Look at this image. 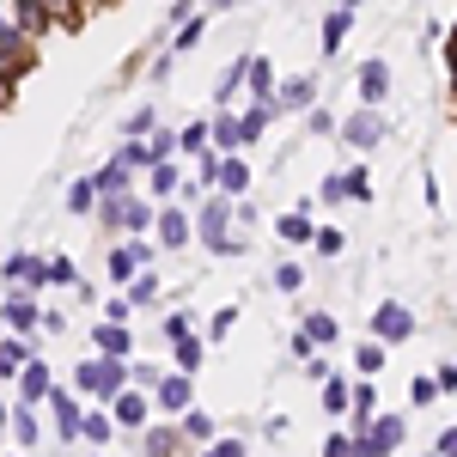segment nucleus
<instances>
[{"label": "nucleus", "instance_id": "obj_24", "mask_svg": "<svg viewBox=\"0 0 457 457\" xmlns=\"http://www.w3.org/2000/svg\"><path fill=\"white\" fill-rule=\"evenodd\" d=\"M177 189H183L177 159H165V165H153V171H146V195H159V208H165V202H177Z\"/></svg>", "mask_w": 457, "mask_h": 457}, {"label": "nucleus", "instance_id": "obj_22", "mask_svg": "<svg viewBox=\"0 0 457 457\" xmlns=\"http://www.w3.org/2000/svg\"><path fill=\"white\" fill-rule=\"evenodd\" d=\"M275 232H281L287 245H312V238H317V220H312V202H305V208H293V213H281V220H275Z\"/></svg>", "mask_w": 457, "mask_h": 457}, {"label": "nucleus", "instance_id": "obj_23", "mask_svg": "<svg viewBox=\"0 0 457 457\" xmlns=\"http://www.w3.org/2000/svg\"><path fill=\"white\" fill-rule=\"evenodd\" d=\"M98 189H104V195H122V189H135V165H129L122 153H110L104 165H98Z\"/></svg>", "mask_w": 457, "mask_h": 457}, {"label": "nucleus", "instance_id": "obj_45", "mask_svg": "<svg viewBox=\"0 0 457 457\" xmlns=\"http://www.w3.org/2000/svg\"><path fill=\"white\" fill-rule=\"evenodd\" d=\"M232 323H238V305H220V312L208 317V348H213V342H226V336H232Z\"/></svg>", "mask_w": 457, "mask_h": 457}, {"label": "nucleus", "instance_id": "obj_31", "mask_svg": "<svg viewBox=\"0 0 457 457\" xmlns=\"http://www.w3.org/2000/svg\"><path fill=\"white\" fill-rule=\"evenodd\" d=\"M153 135H159V110L153 104H135L122 116V141H153Z\"/></svg>", "mask_w": 457, "mask_h": 457}, {"label": "nucleus", "instance_id": "obj_35", "mask_svg": "<svg viewBox=\"0 0 457 457\" xmlns=\"http://www.w3.org/2000/svg\"><path fill=\"white\" fill-rule=\"evenodd\" d=\"M353 372H360V378H378V372H385V342H378V336H372V342H353Z\"/></svg>", "mask_w": 457, "mask_h": 457}, {"label": "nucleus", "instance_id": "obj_13", "mask_svg": "<svg viewBox=\"0 0 457 457\" xmlns=\"http://www.w3.org/2000/svg\"><path fill=\"white\" fill-rule=\"evenodd\" d=\"M12 390H19V403H25V409H37V403H49V390H55V372H49V360L37 353L31 366H25V372L12 378Z\"/></svg>", "mask_w": 457, "mask_h": 457}, {"label": "nucleus", "instance_id": "obj_28", "mask_svg": "<svg viewBox=\"0 0 457 457\" xmlns=\"http://www.w3.org/2000/svg\"><path fill=\"white\" fill-rule=\"evenodd\" d=\"M122 293H129V299H135V312H153V305H159V299H165V281H159V275H153V269H141V275H135V281L122 287Z\"/></svg>", "mask_w": 457, "mask_h": 457}, {"label": "nucleus", "instance_id": "obj_41", "mask_svg": "<svg viewBox=\"0 0 457 457\" xmlns=\"http://www.w3.org/2000/svg\"><path fill=\"white\" fill-rule=\"evenodd\" d=\"M129 195H135V189H122V195H104V202H98V213H92V220H98V226H104V232H122V202H129Z\"/></svg>", "mask_w": 457, "mask_h": 457}, {"label": "nucleus", "instance_id": "obj_12", "mask_svg": "<svg viewBox=\"0 0 457 457\" xmlns=\"http://www.w3.org/2000/svg\"><path fill=\"white\" fill-rule=\"evenodd\" d=\"M110 415H116V427H122V433H135V439H141V433H146V415H153V396L129 385L116 403H110Z\"/></svg>", "mask_w": 457, "mask_h": 457}, {"label": "nucleus", "instance_id": "obj_16", "mask_svg": "<svg viewBox=\"0 0 457 457\" xmlns=\"http://www.w3.org/2000/svg\"><path fill=\"white\" fill-rule=\"evenodd\" d=\"M353 86H360V104H385L390 98V68L385 62H378V55H372V62H360V73H353Z\"/></svg>", "mask_w": 457, "mask_h": 457}, {"label": "nucleus", "instance_id": "obj_42", "mask_svg": "<svg viewBox=\"0 0 457 457\" xmlns=\"http://www.w3.org/2000/svg\"><path fill=\"white\" fill-rule=\"evenodd\" d=\"M439 396H445V390H439V378H433V372H415V378H409V403H415V409L439 403Z\"/></svg>", "mask_w": 457, "mask_h": 457}, {"label": "nucleus", "instance_id": "obj_62", "mask_svg": "<svg viewBox=\"0 0 457 457\" xmlns=\"http://www.w3.org/2000/svg\"><path fill=\"white\" fill-rule=\"evenodd\" d=\"M6 457H19V452H6Z\"/></svg>", "mask_w": 457, "mask_h": 457}, {"label": "nucleus", "instance_id": "obj_49", "mask_svg": "<svg viewBox=\"0 0 457 457\" xmlns=\"http://www.w3.org/2000/svg\"><path fill=\"white\" fill-rule=\"evenodd\" d=\"M348 202H372V177H366V165H348Z\"/></svg>", "mask_w": 457, "mask_h": 457}, {"label": "nucleus", "instance_id": "obj_29", "mask_svg": "<svg viewBox=\"0 0 457 457\" xmlns=\"http://www.w3.org/2000/svg\"><path fill=\"white\" fill-rule=\"evenodd\" d=\"M348 31H353V12H348V6H336V12L323 19V55H329V62L342 55V43H348Z\"/></svg>", "mask_w": 457, "mask_h": 457}, {"label": "nucleus", "instance_id": "obj_56", "mask_svg": "<svg viewBox=\"0 0 457 457\" xmlns=\"http://www.w3.org/2000/svg\"><path fill=\"white\" fill-rule=\"evenodd\" d=\"M68 329V312H55V305H43V336H62Z\"/></svg>", "mask_w": 457, "mask_h": 457}, {"label": "nucleus", "instance_id": "obj_9", "mask_svg": "<svg viewBox=\"0 0 457 457\" xmlns=\"http://www.w3.org/2000/svg\"><path fill=\"white\" fill-rule=\"evenodd\" d=\"M0 281L43 293V287H49V256H31V250H6V262H0Z\"/></svg>", "mask_w": 457, "mask_h": 457}, {"label": "nucleus", "instance_id": "obj_51", "mask_svg": "<svg viewBox=\"0 0 457 457\" xmlns=\"http://www.w3.org/2000/svg\"><path fill=\"white\" fill-rule=\"evenodd\" d=\"M305 129H312V135H342V122H336V116H329L323 104H317V110H305Z\"/></svg>", "mask_w": 457, "mask_h": 457}, {"label": "nucleus", "instance_id": "obj_26", "mask_svg": "<svg viewBox=\"0 0 457 457\" xmlns=\"http://www.w3.org/2000/svg\"><path fill=\"white\" fill-rule=\"evenodd\" d=\"M153 220H159V208H153V202H141V195H129V202H122V238L153 232Z\"/></svg>", "mask_w": 457, "mask_h": 457}, {"label": "nucleus", "instance_id": "obj_61", "mask_svg": "<svg viewBox=\"0 0 457 457\" xmlns=\"http://www.w3.org/2000/svg\"><path fill=\"white\" fill-rule=\"evenodd\" d=\"M427 457H439V452H427Z\"/></svg>", "mask_w": 457, "mask_h": 457}, {"label": "nucleus", "instance_id": "obj_17", "mask_svg": "<svg viewBox=\"0 0 457 457\" xmlns=\"http://www.w3.org/2000/svg\"><path fill=\"white\" fill-rule=\"evenodd\" d=\"M31 360H37V336H12L6 329V342H0V378H19Z\"/></svg>", "mask_w": 457, "mask_h": 457}, {"label": "nucleus", "instance_id": "obj_27", "mask_svg": "<svg viewBox=\"0 0 457 457\" xmlns=\"http://www.w3.org/2000/svg\"><path fill=\"white\" fill-rule=\"evenodd\" d=\"M177 433H183L189 445H213V439H220V433H213V415H208V409H183V415H177Z\"/></svg>", "mask_w": 457, "mask_h": 457}, {"label": "nucleus", "instance_id": "obj_11", "mask_svg": "<svg viewBox=\"0 0 457 457\" xmlns=\"http://www.w3.org/2000/svg\"><path fill=\"white\" fill-rule=\"evenodd\" d=\"M275 110H281V116H305V110H317V79L312 73L281 79V86H275Z\"/></svg>", "mask_w": 457, "mask_h": 457}, {"label": "nucleus", "instance_id": "obj_20", "mask_svg": "<svg viewBox=\"0 0 457 457\" xmlns=\"http://www.w3.org/2000/svg\"><path fill=\"white\" fill-rule=\"evenodd\" d=\"M165 348H171L177 372H202V360H208V336H195V329H189V336H177V342H165Z\"/></svg>", "mask_w": 457, "mask_h": 457}, {"label": "nucleus", "instance_id": "obj_15", "mask_svg": "<svg viewBox=\"0 0 457 457\" xmlns=\"http://www.w3.org/2000/svg\"><path fill=\"white\" fill-rule=\"evenodd\" d=\"M92 353L135 360V329H129V323H92Z\"/></svg>", "mask_w": 457, "mask_h": 457}, {"label": "nucleus", "instance_id": "obj_46", "mask_svg": "<svg viewBox=\"0 0 457 457\" xmlns=\"http://www.w3.org/2000/svg\"><path fill=\"white\" fill-rule=\"evenodd\" d=\"M49 287H68V293L79 287V269H73L68 256H49Z\"/></svg>", "mask_w": 457, "mask_h": 457}, {"label": "nucleus", "instance_id": "obj_53", "mask_svg": "<svg viewBox=\"0 0 457 457\" xmlns=\"http://www.w3.org/2000/svg\"><path fill=\"white\" fill-rule=\"evenodd\" d=\"M195 323H189V312H165V342H177V336H189Z\"/></svg>", "mask_w": 457, "mask_h": 457}, {"label": "nucleus", "instance_id": "obj_30", "mask_svg": "<svg viewBox=\"0 0 457 457\" xmlns=\"http://www.w3.org/2000/svg\"><path fill=\"white\" fill-rule=\"evenodd\" d=\"M141 452H146V457H177V452H183V433H177V421H171V427H146V433H141Z\"/></svg>", "mask_w": 457, "mask_h": 457}, {"label": "nucleus", "instance_id": "obj_5", "mask_svg": "<svg viewBox=\"0 0 457 457\" xmlns=\"http://www.w3.org/2000/svg\"><path fill=\"white\" fill-rule=\"evenodd\" d=\"M0 323H6L12 336H37V329H43V305H37L31 287H12V293L0 299Z\"/></svg>", "mask_w": 457, "mask_h": 457}, {"label": "nucleus", "instance_id": "obj_57", "mask_svg": "<svg viewBox=\"0 0 457 457\" xmlns=\"http://www.w3.org/2000/svg\"><path fill=\"white\" fill-rule=\"evenodd\" d=\"M433 452H439V457H457V427H445V433H439V445H433Z\"/></svg>", "mask_w": 457, "mask_h": 457}, {"label": "nucleus", "instance_id": "obj_40", "mask_svg": "<svg viewBox=\"0 0 457 457\" xmlns=\"http://www.w3.org/2000/svg\"><path fill=\"white\" fill-rule=\"evenodd\" d=\"M245 92H250V98H269V104H275V68H269L262 55L250 62V86H245Z\"/></svg>", "mask_w": 457, "mask_h": 457}, {"label": "nucleus", "instance_id": "obj_58", "mask_svg": "<svg viewBox=\"0 0 457 457\" xmlns=\"http://www.w3.org/2000/svg\"><path fill=\"white\" fill-rule=\"evenodd\" d=\"M433 378H439V390H457V366H439Z\"/></svg>", "mask_w": 457, "mask_h": 457}, {"label": "nucleus", "instance_id": "obj_52", "mask_svg": "<svg viewBox=\"0 0 457 457\" xmlns=\"http://www.w3.org/2000/svg\"><path fill=\"white\" fill-rule=\"evenodd\" d=\"M171 68H177V49L165 43V49H159V55L146 62V73H153V79H171Z\"/></svg>", "mask_w": 457, "mask_h": 457}, {"label": "nucleus", "instance_id": "obj_59", "mask_svg": "<svg viewBox=\"0 0 457 457\" xmlns=\"http://www.w3.org/2000/svg\"><path fill=\"white\" fill-rule=\"evenodd\" d=\"M208 12H232V6H245V0H202Z\"/></svg>", "mask_w": 457, "mask_h": 457}, {"label": "nucleus", "instance_id": "obj_50", "mask_svg": "<svg viewBox=\"0 0 457 457\" xmlns=\"http://www.w3.org/2000/svg\"><path fill=\"white\" fill-rule=\"evenodd\" d=\"M129 317H135V299H129V293H110L104 299V323H129Z\"/></svg>", "mask_w": 457, "mask_h": 457}, {"label": "nucleus", "instance_id": "obj_3", "mask_svg": "<svg viewBox=\"0 0 457 457\" xmlns=\"http://www.w3.org/2000/svg\"><path fill=\"white\" fill-rule=\"evenodd\" d=\"M43 409H49V421H55V439H62V445H79V421H86V396H79L73 385H55Z\"/></svg>", "mask_w": 457, "mask_h": 457}, {"label": "nucleus", "instance_id": "obj_60", "mask_svg": "<svg viewBox=\"0 0 457 457\" xmlns=\"http://www.w3.org/2000/svg\"><path fill=\"white\" fill-rule=\"evenodd\" d=\"M79 457H104V452H92V445H86V452H79Z\"/></svg>", "mask_w": 457, "mask_h": 457}, {"label": "nucleus", "instance_id": "obj_21", "mask_svg": "<svg viewBox=\"0 0 457 457\" xmlns=\"http://www.w3.org/2000/svg\"><path fill=\"white\" fill-rule=\"evenodd\" d=\"M275 116H281V110L269 104V98H250V110H245V116H238V135H245V146H256V141H262Z\"/></svg>", "mask_w": 457, "mask_h": 457}, {"label": "nucleus", "instance_id": "obj_34", "mask_svg": "<svg viewBox=\"0 0 457 457\" xmlns=\"http://www.w3.org/2000/svg\"><path fill=\"white\" fill-rule=\"evenodd\" d=\"M245 135H238V116L232 110H213V153H238Z\"/></svg>", "mask_w": 457, "mask_h": 457}, {"label": "nucleus", "instance_id": "obj_19", "mask_svg": "<svg viewBox=\"0 0 457 457\" xmlns=\"http://www.w3.org/2000/svg\"><path fill=\"white\" fill-rule=\"evenodd\" d=\"M213 195H226V202H245L250 195V165L245 153H226V165H220V189Z\"/></svg>", "mask_w": 457, "mask_h": 457}, {"label": "nucleus", "instance_id": "obj_8", "mask_svg": "<svg viewBox=\"0 0 457 457\" xmlns=\"http://www.w3.org/2000/svg\"><path fill=\"white\" fill-rule=\"evenodd\" d=\"M189 238H195V213L183 208V202H165L159 220H153V245L159 250H183Z\"/></svg>", "mask_w": 457, "mask_h": 457}, {"label": "nucleus", "instance_id": "obj_44", "mask_svg": "<svg viewBox=\"0 0 457 457\" xmlns=\"http://www.w3.org/2000/svg\"><path fill=\"white\" fill-rule=\"evenodd\" d=\"M312 250H317V256H323V262H329V256H342V250H348V238H342V232H336V226H317Z\"/></svg>", "mask_w": 457, "mask_h": 457}, {"label": "nucleus", "instance_id": "obj_48", "mask_svg": "<svg viewBox=\"0 0 457 457\" xmlns=\"http://www.w3.org/2000/svg\"><path fill=\"white\" fill-rule=\"evenodd\" d=\"M159 378H165L159 366H146V360H129V385H135V390H153Z\"/></svg>", "mask_w": 457, "mask_h": 457}, {"label": "nucleus", "instance_id": "obj_6", "mask_svg": "<svg viewBox=\"0 0 457 457\" xmlns=\"http://www.w3.org/2000/svg\"><path fill=\"white\" fill-rule=\"evenodd\" d=\"M372 336H378L385 348L409 342V336H415V312H409L403 299H378V305H372Z\"/></svg>", "mask_w": 457, "mask_h": 457}, {"label": "nucleus", "instance_id": "obj_47", "mask_svg": "<svg viewBox=\"0 0 457 457\" xmlns=\"http://www.w3.org/2000/svg\"><path fill=\"white\" fill-rule=\"evenodd\" d=\"M305 287V269L299 262H275V293H299Z\"/></svg>", "mask_w": 457, "mask_h": 457}, {"label": "nucleus", "instance_id": "obj_18", "mask_svg": "<svg viewBox=\"0 0 457 457\" xmlns=\"http://www.w3.org/2000/svg\"><path fill=\"white\" fill-rule=\"evenodd\" d=\"M98 202H104L98 171H86V177H73V183H68V202H62V208H68L73 220H86V213H98Z\"/></svg>", "mask_w": 457, "mask_h": 457}, {"label": "nucleus", "instance_id": "obj_1", "mask_svg": "<svg viewBox=\"0 0 457 457\" xmlns=\"http://www.w3.org/2000/svg\"><path fill=\"white\" fill-rule=\"evenodd\" d=\"M232 213H238V202H226V195H202L195 202V238H202L208 256H238L245 250V238L232 232Z\"/></svg>", "mask_w": 457, "mask_h": 457}, {"label": "nucleus", "instance_id": "obj_7", "mask_svg": "<svg viewBox=\"0 0 457 457\" xmlns=\"http://www.w3.org/2000/svg\"><path fill=\"white\" fill-rule=\"evenodd\" d=\"M153 409H159V415H183V409H195V372H165V378H159V385H153Z\"/></svg>", "mask_w": 457, "mask_h": 457}, {"label": "nucleus", "instance_id": "obj_2", "mask_svg": "<svg viewBox=\"0 0 457 457\" xmlns=\"http://www.w3.org/2000/svg\"><path fill=\"white\" fill-rule=\"evenodd\" d=\"M73 390H79L86 403H116V396L129 390V360H110V353H86V360L73 366Z\"/></svg>", "mask_w": 457, "mask_h": 457}, {"label": "nucleus", "instance_id": "obj_63", "mask_svg": "<svg viewBox=\"0 0 457 457\" xmlns=\"http://www.w3.org/2000/svg\"><path fill=\"white\" fill-rule=\"evenodd\" d=\"M202 457H213V452H202Z\"/></svg>", "mask_w": 457, "mask_h": 457}, {"label": "nucleus", "instance_id": "obj_43", "mask_svg": "<svg viewBox=\"0 0 457 457\" xmlns=\"http://www.w3.org/2000/svg\"><path fill=\"white\" fill-rule=\"evenodd\" d=\"M220 165H226V153H213V146H208V153H202V159H195V183H202L208 195H213V189H220Z\"/></svg>", "mask_w": 457, "mask_h": 457}, {"label": "nucleus", "instance_id": "obj_25", "mask_svg": "<svg viewBox=\"0 0 457 457\" xmlns=\"http://www.w3.org/2000/svg\"><path fill=\"white\" fill-rule=\"evenodd\" d=\"M104 269H110V281H116V287H129L135 275H141V256H135V245H129V238H122V245H110Z\"/></svg>", "mask_w": 457, "mask_h": 457}, {"label": "nucleus", "instance_id": "obj_14", "mask_svg": "<svg viewBox=\"0 0 457 457\" xmlns=\"http://www.w3.org/2000/svg\"><path fill=\"white\" fill-rule=\"evenodd\" d=\"M116 433H122V427H116V415H110V403H86V421H79V445L104 452Z\"/></svg>", "mask_w": 457, "mask_h": 457}, {"label": "nucleus", "instance_id": "obj_54", "mask_svg": "<svg viewBox=\"0 0 457 457\" xmlns=\"http://www.w3.org/2000/svg\"><path fill=\"white\" fill-rule=\"evenodd\" d=\"M323 457H353V433H329L323 439Z\"/></svg>", "mask_w": 457, "mask_h": 457}, {"label": "nucleus", "instance_id": "obj_4", "mask_svg": "<svg viewBox=\"0 0 457 457\" xmlns=\"http://www.w3.org/2000/svg\"><path fill=\"white\" fill-rule=\"evenodd\" d=\"M385 135H390V122H385V110H372V104H360L348 122H342V141H348L353 153H378Z\"/></svg>", "mask_w": 457, "mask_h": 457}, {"label": "nucleus", "instance_id": "obj_37", "mask_svg": "<svg viewBox=\"0 0 457 457\" xmlns=\"http://www.w3.org/2000/svg\"><path fill=\"white\" fill-rule=\"evenodd\" d=\"M177 141H183L189 159H202V153L213 146V116H208V122H183V129H177Z\"/></svg>", "mask_w": 457, "mask_h": 457}, {"label": "nucleus", "instance_id": "obj_33", "mask_svg": "<svg viewBox=\"0 0 457 457\" xmlns=\"http://www.w3.org/2000/svg\"><path fill=\"white\" fill-rule=\"evenodd\" d=\"M299 329L312 336L317 348H336V342H342V323H336L329 312H305V323H299Z\"/></svg>", "mask_w": 457, "mask_h": 457}, {"label": "nucleus", "instance_id": "obj_55", "mask_svg": "<svg viewBox=\"0 0 457 457\" xmlns=\"http://www.w3.org/2000/svg\"><path fill=\"white\" fill-rule=\"evenodd\" d=\"M208 452L213 457H250V445H245V439H213Z\"/></svg>", "mask_w": 457, "mask_h": 457}, {"label": "nucleus", "instance_id": "obj_32", "mask_svg": "<svg viewBox=\"0 0 457 457\" xmlns=\"http://www.w3.org/2000/svg\"><path fill=\"white\" fill-rule=\"evenodd\" d=\"M348 415H353V433L378 415V385H372V378H353V409H348Z\"/></svg>", "mask_w": 457, "mask_h": 457}, {"label": "nucleus", "instance_id": "obj_39", "mask_svg": "<svg viewBox=\"0 0 457 457\" xmlns=\"http://www.w3.org/2000/svg\"><path fill=\"white\" fill-rule=\"evenodd\" d=\"M202 37H208V12H195V19H183V25H177V37H171V49H177V55H189V49H195Z\"/></svg>", "mask_w": 457, "mask_h": 457}, {"label": "nucleus", "instance_id": "obj_38", "mask_svg": "<svg viewBox=\"0 0 457 457\" xmlns=\"http://www.w3.org/2000/svg\"><path fill=\"white\" fill-rule=\"evenodd\" d=\"M37 439H43V433H37V409H25V403H12V445H25V452H31Z\"/></svg>", "mask_w": 457, "mask_h": 457}, {"label": "nucleus", "instance_id": "obj_10", "mask_svg": "<svg viewBox=\"0 0 457 457\" xmlns=\"http://www.w3.org/2000/svg\"><path fill=\"white\" fill-rule=\"evenodd\" d=\"M250 62H256V55H250V49H238V55L220 68V79H213V98H208L213 110H232V104H238V92L250 86Z\"/></svg>", "mask_w": 457, "mask_h": 457}, {"label": "nucleus", "instance_id": "obj_36", "mask_svg": "<svg viewBox=\"0 0 457 457\" xmlns=\"http://www.w3.org/2000/svg\"><path fill=\"white\" fill-rule=\"evenodd\" d=\"M348 409H353V385L329 372V378H323V415H348Z\"/></svg>", "mask_w": 457, "mask_h": 457}]
</instances>
